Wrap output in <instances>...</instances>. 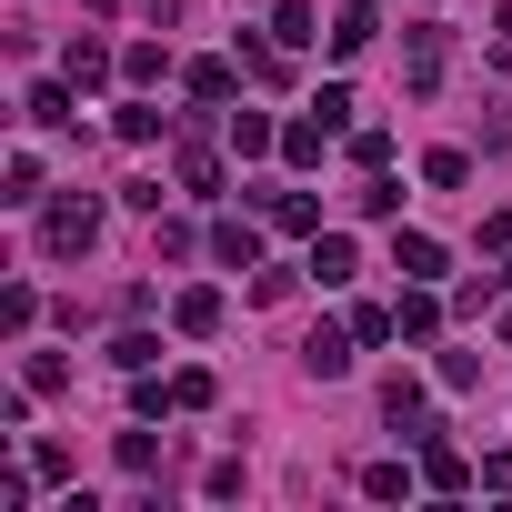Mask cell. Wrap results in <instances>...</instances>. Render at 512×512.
I'll return each mask as SVG.
<instances>
[{
    "mask_svg": "<svg viewBox=\"0 0 512 512\" xmlns=\"http://www.w3.org/2000/svg\"><path fill=\"white\" fill-rule=\"evenodd\" d=\"M442 262H452V251H442L432 231H392V272H402V282H442Z\"/></svg>",
    "mask_w": 512,
    "mask_h": 512,
    "instance_id": "5b68a950",
    "label": "cell"
},
{
    "mask_svg": "<svg viewBox=\"0 0 512 512\" xmlns=\"http://www.w3.org/2000/svg\"><path fill=\"white\" fill-rule=\"evenodd\" d=\"M372 41H382V11H372V0H352V11L332 21V61H362Z\"/></svg>",
    "mask_w": 512,
    "mask_h": 512,
    "instance_id": "9c48e42d",
    "label": "cell"
},
{
    "mask_svg": "<svg viewBox=\"0 0 512 512\" xmlns=\"http://www.w3.org/2000/svg\"><path fill=\"white\" fill-rule=\"evenodd\" d=\"M422 482H432V492H472V462H462L452 442H422Z\"/></svg>",
    "mask_w": 512,
    "mask_h": 512,
    "instance_id": "2e32d148",
    "label": "cell"
},
{
    "mask_svg": "<svg viewBox=\"0 0 512 512\" xmlns=\"http://www.w3.org/2000/svg\"><path fill=\"white\" fill-rule=\"evenodd\" d=\"M272 41H282V51H302V41H322V31H312V0H282V11H272Z\"/></svg>",
    "mask_w": 512,
    "mask_h": 512,
    "instance_id": "d6986e66",
    "label": "cell"
},
{
    "mask_svg": "<svg viewBox=\"0 0 512 512\" xmlns=\"http://www.w3.org/2000/svg\"><path fill=\"white\" fill-rule=\"evenodd\" d=\"M21 382L51 402V392H71V362H61V352H31V362H21Z\"/></svg>",
    "mask_w": 512,
    "mask_h": 512,
    "instance_id": "44dd1931",
    "label": "cell"
},
{
    "mask_svg": "<svg viewBox=\"0 0 512 512\" xmlns=\"http://www.w3.org/2000/svg\"><path fill=\"white\" fill-rule=\"evenodd\" d=\"M262 211H272V231H322V201L312 191H262Z\"/></svg>",
    "mask_w": 512,
    "mask_h": 512,
    "instance_id": "9a60e30c",
    "label": "cell"
},
{
    "mask_svg": "<svg viewBox=\"0 0 512 512\" xmlns=\"http://www.w3.org/2000/svg\"><path fill=\"white\" fill-rule=\"evenodd\" d=\"M0 322L31 332V322H41V292H31V282H11V292H0Z\"/></svg>",
    "mask_w": 512,
    "mask_h": 512,
    "instance_id": "d4e9b609",
    "label": "cell"
},
{
    "mask_svg": "<svg viewBox=\"0 0 512 512\" xmlns=\"http://www.w3.org/2000/svg\"><path fill=\"white\" fill-rule=\"evenodd\" d=\"M111 131H121V141H161V111H151V101H121V121H111Z\"/></svg>",
    "mask_w": 512,
    "mask_h": 512,
    "instance_id": "4316f807",
    "label": "cell"
},
{
    "mask_svg": "<svg viewBox=\"0 0 512 512\" xmlns=\"http://www.w3.org/2000/svg\"><path fill=\"white\" fill-rule=\"evenodd\" d=\"M392 322H402V342H432V332H442V302H432V282H412V292L392 302Z\"/></svg>",
    "mask_w": 512,
    "mask_h": 512,
    "instance_id": "7c38bea8",
    "label": "cell"
},
{
    "mask_svg": "<svg viewBox=\"0 0 512 512\" xmlns=\"http://www.w3.org/2000/svg\"><path fill=\"white\" fill-rule=\"evenodd\" d=\"M71 101H81V91H71V81H41V91H31V101H21V111H31V121H41V131H71V121H81V111H71Z\"/></svg>",
    "mask_w": 512,
    "mask_h": 512,
    "instance_id": "5bb4252c",
    "label": "cell"
},
{
    "mask_svg": "<svg viewBox=\"0 0 512 512\" xmlns=\"http://www.w3.org/2000/svg\"><path fill=\"white\" fill-rule=\"evenodd\" d=\"M422 181H432V191H462V181H472V161H462V151H432V161H422Z\"/></svg>",
    "mask_w": 512,
    "mask_h": 512,
    "instance_id": "83f0119b",
    "label": "cell"
},
{
    "mask_svg": "<svg viewBox=\"0 0 512 512\" xmlns=\"http://www.w3.org/2000/svg\"><path fill=\"white\" fill-rule=\"evenodd\" d=\"M352 201H362V211H372V221H392V211H402V181H392V171H372V181H362V191H352Z\"/></svg>",
    "mask_w": 512,
    "mask_h": 512,
    "instance_id": "603a6c76",
    "label": "cell"
},
{
    "mask_svg": "<svg viewBox=\"0 0 512 512\" xmlns=\"http://www.w3.org/2000/svg\"><path fill=\"white\" fill-rule=\"evenodd\" d=\"M171 171H181V191H201V201H211V191H221V161H211V151H201V141H181V161H171Z\"/></svg>",
    "mask_w": 512,
    "mask_h": 512,
    "instance_id": "e0dca14e",
    "label": "cell"
},
{
    "mask_svg": "<svg viewBox=\"0 0 512 512\" xmlns=\"http://www.w3.org/2000/svg\"><path fill=\"white\" fill-rule=\"evenodd\" d=\"M231 151H241V161L282 151V121H272V111H231Z\"/></svg>",
    "mask_w": 512,
    "mask_h": 512,
    "instance_id": "4fadbf2b",
    "label": "cell"
},
{
    "mask_svg": "<svg viewBox=\"0 0 512 512\" xmlns=\"http://www.w3.org/2000/svg\"><path fill=\"white\" fill-rule=\"evenodd\" d=\"M91 241H101V201H51L41 211V251H51V262H81Z\"/></svg>",
    "mask_w": 512,
    "mask_h": 512,
    "instance_id": "6da1fadb",
    "label": "cell"
},
{
    "mask_svg": "<svg viewBox=\"0 0 512 512\" xmlns=\"http://www.w3.org/2000/svg\"><path fill=\"white\" fill-rule=\"evenodd\" d=\"M211 262H231V272H262V231H251V221H211Z\"/></svg>",
    "mask_w": 512,
    "mask_h": 512,
    "instance_id": "8fae6325",
    "label": "cell"
},
{
    "mask_svg": "<svg viewBox=\"0 0 512 512\" xmlns=\"http://www.w3.org/2000/svg\"><path fill=\"white\" fill-rule=\"evenodd\" d=\"M111 71H121V51H111V41H101V31H81V41H71V51H61V81H71V91H101V81H111Z\"/></svg>",
    "mask_w": 512,
    "mask_h": 512,
    "instance_id": "3957f363",
    "label": "cell"
},
{
    "mask_svg": "<svg viewBox=\"0 0 512 512\" xmlns=\"http://www.w3.org/2000/svg\"><path fill=\"white\" fill-rule=\"evenodd\" d=\"M482 251H492V262H512V211H502V221H482Z\"/></svg>",
    "mask_w": 512,
    "mask_h": 512,
    "instance_id": "f546056e",
    "label": "cell"
},
{
    "mask_svg": "<svg viewBox=\"0 0 512 512\" xmlns=\"http://www.w3.org/2000/svg\"><path fill=\"white\" fill-rule=\"evenodd\" d=\"M121 71H131V81H161V71H171V51H161V41H131V51H121Z\"/></svg>",
    "mask_w": 512,
    "mask_h": 512,
    "instance_id": "484cf974",
    "label": "cell"
},
{
    "mask_svg": "<svg viewBox=\"0 0 512 512\" xmlns=\"http://www.w3.org/2000/svg\"><path fill=\"white\" fill-rule=\"evenodd\" d=\"M0 181H11V201H41V161H31V151H11V171H0Z\"/></svg>",
    "mask_w": 512,
    "mask_h": 512,
    "instance_id": "f1b7e54d",
    "label": "cell"
},
{
    "mask_svg": "<svg viewBox=\"0 0 512 512\" xmlns=\"http://www.w3.org/2000/svg\"><path fill=\"white\" fill-rule=\"evenodd\" d=\"M181 91H191V101H231V61H191Z\"/></svg>",
    "mask_w": 512,
    "mask_h": 512,
    "instance_id": "ffe728a7",
    "label": "cell"
},
{
    "mask_svg": "<svg viewBox=\"0 0 512 512\" xmlns=\"http://www.w3.org/2000/svg\"><path fill=\"white\" fill-rule=\"evenodd\" d=\"M502 31H512V0H502Z\"/></svg>",
    "mask_w": 512,
    "mask_h": 512,
    "instance_id": "4dcf8cb0",
    "label": "cell"
},
{
    "mask_svg": "<svg viewBox=\"0 0 512 512\" xmlns=\"http://www.w3.org/2000/svg\"><path fill=\"white\" fill-rule=\"evenodd\" d=\"M442 61H452V31H442V21H412V41H402V81H412V91H432V81H442Z\"/></svg>",
    "mask_w": 512,
    "mask_h": 512,
    "instance_id": "7a4b0ae2",
    "label": "cell"
},
{
    "mask_svg": "<svg viewBox=\"0 0 512 512\" xmlns=\"http://www.w3.org/2000/svg\"><path fill=\"white\" fill-rule=\"evenodd\" d=\"M171 332H181V342H211V332H221V292H211V282H191V292L171 302Z\"/></svg>",
    "mask_w": 512,
    "mask_h": 512,
    "instance_id": "8992f818",
    "label": "cell"
},
{
    "mask_svg": "<svg viewBox=\"0 0 512 512\" xmlns=\"http://www.w3.org/2000/svg\"><path fill=\"white\" fill-rule=\"evenodd\" d=\"M352 272H362V251H352L342 231H312V282H322V292H342Z\"/></svg>",
    "mask_w": 512,
    "mask_h": 512,
    "instance_id": "ba28073f",
    "label": "cell"
},
{
    "mask_svg": "<svg viewBox=\"0 0 512 512\" xmlns=\"http://www.w3.org/2000/svg\"><path fill=\"white\" fill-rule=\"evenodd\" d=\"M412 482H422V462H372V472H362V492H372V502H402Z\"/></svg>",
    "mask_w": 512,
    "mask_h": 512,
    "instance_id": "ac0fdd59",
    "label": "cell"
},
{
    "mask_svg": "<svg viewBox=\"0 0 512 512\" xmlns=\"http://www.w3.org/2000/svg\"><path fill=\"white\" fill-rule=\"evenodd\" d=\"M111 362H121V372H151V362H161V332H121Z\"/></svg>",
    "mask_w": 512,
    "mask_h": 512,
    "instance_id": "cb8c5ba5",
    "label": "cell"
},
{
    "mask_svg": "<svg viewBox=\"0 0 512 512\" xmlns=\"http://www.w3.org/2000/svg\"><path fill=\"white\" fill-rule=\"evenodd\" d=\"M322 151H332V121H322V111H302V121H282V161H292V171H312Z\"/></svg>",
    "mask_w": 512,
    "mask_h": 512,
    "instance_id": "30bf717a",
    "label": "cell"
},
{
    "mask_svg": "<svg viewBox=\"0 0 512 512\" xmlns=\"http://www.w3.org/2000/svg\"><path fill=\"white\" fill-rule=\"evenodd\" d=\"M382 422H392V432H412V442H432V412H422V382H412V372H392V382H382Z\"/></svg>",
    "mask_w": 512,
    "mask_h": 512,
    "instance_id": "277c9868",
    "label": "cell"
},
{
    "mask_svg": "<svg viewBox=\"0 0 512 512\" xmlns=\"http://www.w3.org/2000/svg\"><path fill=\"white\" fill-rule=\"evenodd\" d=\"M352 342H362V332H332V322H322V332L302 342V372H312V382H342V372H352Z\"/></svg>",
    "mask_w": 512,
    "mask_h": 512,
    "instance_id": "52a82bcc",
    "label": "cell"
},
{
    "mask_svg": "<svg viewBox=\"0 0 512 512\" xmlns=\"http://www.w3.org/2000/svg\"><path fill=\"white\" fill-rule=\"evenodd\" d=\"M211 402H221L211 372H171V412H211Z\"/></svg>",
    "mask_w": 512,
    "mask_h": 512,
    "instance_id": "7402d4cb",
    "label": "cell"
}]
</instances>
